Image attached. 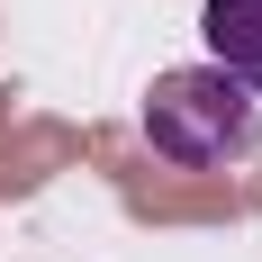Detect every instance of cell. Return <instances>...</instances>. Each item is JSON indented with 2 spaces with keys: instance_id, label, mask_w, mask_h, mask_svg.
I'll return each mask as SVG.
<instances>
[{
  "instance_id": "6da1fadb",
  "label": "cell",
  "mask_w": 262,
  "mask_h": 262,
  "mask_svg": "<svg viewBox=\"0 0 262 262\" xmlns=\"http://www.w3.org/2000/svg\"><path fill=\"white\" fill-rule=\"evenodd\" d=\"M145 145L181 172H226L262 145V100L235 73L217 63H181V73H154V100H145Z\"/></svg>"
},
{
  "instance_id": "7a4b0ae2",
  "label": "cell",
  "mask_w": 262,
  "mask_h": 262,
  "mask_svg": "<svg viewBox=\"0 0 262 262\" xmlns=\"http://www.w3.org/2000/svg\"><path fill=\"white\" fill-rule=\"evenodd\" d=\"M199 36H208L217 73H235L262 100V0H199Z\"/></svg>"
}]
</instances>
